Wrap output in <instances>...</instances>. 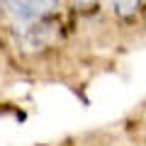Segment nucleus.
I'll return each mask as SVG.
<instances>
[{"label":"nucleus","mask_w":146,"mask_h":146,"mask_svg":"<svg viewBox=\"0 0 146 146\" xmlns=\"http://www.w3.org/2000/svg\"><path fill=\"white\" fill-rule=\"evenodd\" d=\"M7 12H10L15 20L25 22V25H32V22H39L54 10V3H5Z\"/></svg>","instance_id":"1"},{"label":"nucleus","mask_w":146,"mask_h":146,"mask_svg":"<svg viewBox=\"0 0 146 146\" xmlns=\"http://www.w3.org/2000/svg\"><path fill=\"white\" fill-rule=\"evenodd\" d=\"M115 10H117V15L127 17V15L139 12V3H115Z\"/></svg>","instance_id":"2"}]
</instances>
